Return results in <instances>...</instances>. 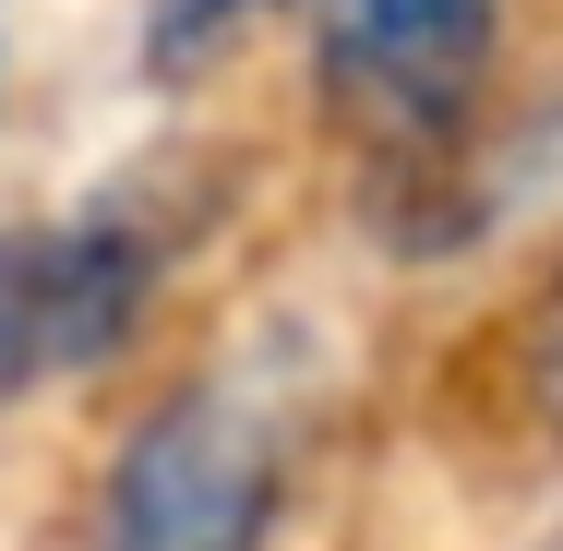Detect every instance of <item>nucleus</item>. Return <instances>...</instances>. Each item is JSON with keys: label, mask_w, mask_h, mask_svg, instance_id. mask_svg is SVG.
<instances>
[{"label": "nucleus", "mask_w": 563, "mask_h": 551, "mask_svg": "<svg viewBox=\"0 0 563 551\" xmlns=\"http://www.w3.org/2000/svg\"><path fill=\"white\" fill-rule=\"evenodd\" d=\"M264 528H276V432L228 384L168 396L120 443L97 504V551H264Z\"/></svg>", "instance_id": "nucleus-1"}, {"label": "nucleus", "mask_w": 563, "mask_h": 551, "mask_svg": "<svg viewBox=\"0 0 563 551\" xmlns=\"http://www.w3.org/2000/svg\"><path fill=\"white\" fill-rule=\"evenodd\" d=\"M144 288H156V228H132L120 205L0 228V396L97 372L144 324Z\"/></svg>", "instance_id": "nucleus-2"}, {"label": "nucleus", "mask_w": 563, "mask_h": 551, "mask_svg": "<svg viewBox=\"0 0 563 551\" xmlns=\"http://www.w3.org/2000/svg\"><path fill=\"white\" fill-rule=\"evenodd\" d=\"M492 0H324V85L372 132H455L479 85Z\"/></svg>", "instance_id": "nucleus-3"}, {"label": "nucleus", "mask_w": 563, "mask_h": 551, "mask_svg": "<svg viewBox=\"0 0 563 551\" xmlns=\"http://www.w3.org/2000/svg\"><path fill=\"white\" fill-rule=\"evenodd\" d=\"M504 384H516V408L563 443V264L516 300V324H504Z\"/></svg>", "instance_id": "nucleus-4"}, {"label": "nucleus", "mask_w": 563, "mask_h": 551, "mask_svg": "<svg viewBox=\"0 0 563 551\" xmlns=\"http://www.w3.org/2000/svg\"><path fill=\"white\" fill-rule=\"evenodd\" d=\"M252 12H264V0H144V60H156V73H205Z\"/></svg>", "instance_id": "nucleus-5"}]
</instances>
